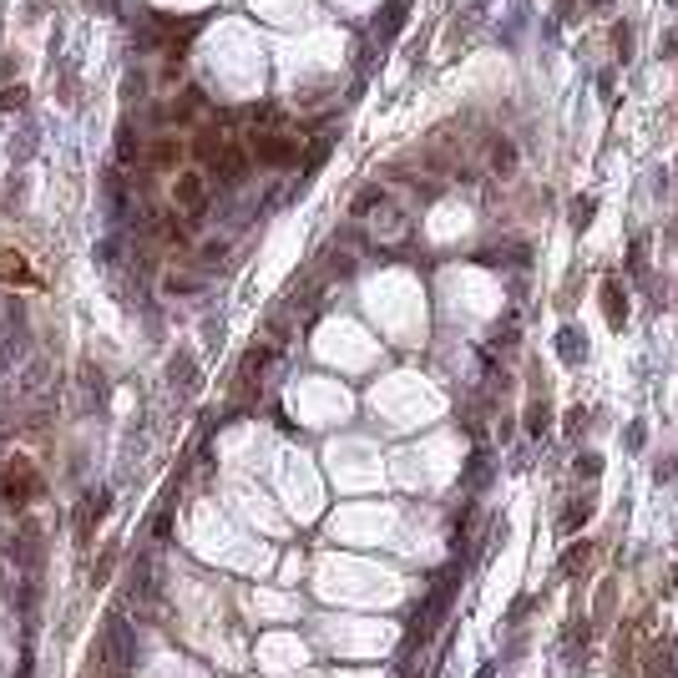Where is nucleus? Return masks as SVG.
<instances>
[{
  "label": "nucleus",
  "instance_id": "obj_5",
  "mask_svg": "<svg viewBox=\"0 0 678 678\" xmlns=\"http://www.w3.org/2000/svg\"><path fill=\"white\" fill-rule=\"evenodd\" d=\"M0 284H36V273L26 268V258L16 248H0Z\"/></svg>",
  "mask_w": 678,
  "mask_h": 678
},
{
  "label": "nucleus",
  "instance_id": "obj_1",
  "mask_svg": "<svg viewBox=\"0 0 678 678\" xmlns=\"http://www.w3.org/2000/svg\"><path fill=\"white\" fill-rule=\"evenodd\" d=\"M248 157H258V162H268V167H289L294 157H299V137H289V132H248Z\"/></svg>",
  "mask_w": 678,
  "mask_h": 678
},
{
  "label": "nucleus",
  "instance_id": "obj_12",
  "mask_svg": "<svg viewBox=\"0 0 678 678\" xmlns=\"http://www.w3.org/2000/svg\"><path fill=\"white\" fill-rule=\"evenodd\" d=\"M592 213H597V203H592V198H577V203H572V223H577V228H587Z\"/></svg>",
  "mask_w": 678,
  "mask_h": 678
},
{
  "label": "nucleus",
  "instance_id": "obj_2",
  "mask_svg": "<svg viewBox=\"0 0 678 678\" xmlns=\"http://www.w3.org/2000/svg\"><path fill=\"white\" fill-rule=\"evenodd\" d=\"M173 208L188 213V218H198L208 208V178L198 173V167H183V173L173 178Z\"/></svg>",
  "mask_w": 678,
  "mask_h": 678
},
{
  "label": "nucleus",
  "instance_id": "obj_6",
  "mask_svg": "<svg viewBox=\"0 0 678 678\" xmlns=\"http://www.w3.org/2000/svg\"><path fill=\"white\" fill-rule=\"evenodd\" d=\"M602 304H607V324H612V329H623V319H628V299H623V284H617V278H607V284H602Z\"/></svg>",
  "mask_w": 678,
  "mask_h": 678
},
{
  "label": "nucleus",
  "instance_id": "obj_9",
  "mask_svg": "<svg viewBox=\"0 0 678 678\" xmlns=\"http://www.w3.org/2000/svg\"><path fill=\"white\" fill-rule=\"evenodd\" d=\"M31 491H36V476H31L26 466H16V471L6 476V496H11V501H21V496H31Z\"/></svg>",
  "mask_w": 678,
  "mask_h": 678
},
{
  "label": "nucleus",
  "instance_id": "obj_3",
  "mask_svg": "<svg viewBox=\"0 0 678 678\" xmlns=\"http://www.w3.org/2000/svg\"><path fill=\"white\" fill-rule=\"evenodd\" d=\"M213 173H218V183H223V188H238V183L248 178V152H243L238 142H228V147L218 152V162H213Z\"/></svg>",
  "mask_w": 678,
  "mask_h": 678
},
{
  "label": "nucleus",
  "instance_id": "obj_13",
  "mask_svg": "<svg viewBox=\"0 0 678 678\" xmlns=\"http://www.w3.org/2000/svg\"><path fill=\"white\" fill-rule=\"evenodd\" d=\"M527 430H532V435L547 430V405H532V410H527Z\"/></svg>",
  "mask_w": 678,
  "mask_h": 678
},
{
  "label": "nucleus",
  "instance_id": "obj_15",
  "mask_svg": "<svg viewBox=\"0 0 678 678\" xmlns=\"http://www.w3.org/2000/svg\"><path fill=\"white\" fill-rule=\"evenodd\" d=\"M21 96H26L21 86H6V91H0V111H6V106H21Z\"/></svg>",
  "mask_w": 678,
  "mask_h": 678
},
{
  "label": "nucleus",
  "instance_id": "obj_7",
  "mask_svg": "<svg viewBox=\"0 0 678 678\" xmlns=\"http://www.w3.org/2000/svg\"><path fill=\"white\" fill-rule=\"evenodd\" d=\"M223 147H228V137L213 132V127H203V132H198V142H193V152H198L203 162H218V152H223Z\"/></svg>",
  "mask_w": 678,
  "mask_h": 678
},
{
  "label": "nucleus",
  "instance_id": "obj_14",
  "mask_svg": "<svg viewBox=\"0 0 678 678\" xmlns=\"http://www.w3.org/2000/svg\"><path fill=\"white\" fill-rule=\"evenodd\" d=\"M562 360H567V365H577V334H572V329L562 334Z\"/></svg>",
  "mask_w": 678,
  "mask_h": 678
},
{
  "label": "nucleus",
  "instance_id": "obj_10",
  "mask_svg": "<svg viewBox=\"0 0 678 678\" xmlns=\"http://www.w3.org/2000/svg\"><path fill=\"white\" fill-rule=\"evenodd\" d=\"M157 233H162L167 243H188V228H183L178 218H162V223H157Z\"/></svg>",
  "mask_w": 678,
  "mask_h": 678
},
{
  "label": "nucleus",
  "instance_id": "obj_4",
  "mask_svg": "<svg viewBox=\"0 0 678 678\" xmlns=\"http://www.w3.org/2000/svg\"><path fill=\"white\" fill-rule=\"evenodd\" d=\"M183 152H188V142H183V137H157V142L147 147V162H152V167H178V162H183Z\"/></svg>",
  "mask_w": 678,
  "mask_h": 678
},
{
  "label": "nucleus",
  "instance_id": "obj_11",
  "mask_svg": "<svg viewBox=\"0 0 678 678\" xmlns=\"http://www.w3.org/2000/svg\"><path fill=\"white\" fill-rule=\"evenodd\" d=\"M375 203H385V188H365V193H360V198H355V208H350V213H355V218H360V213H370V208H375Z\"/></svg>",
  "mask_w": 678,
  "mask_h": 678
},
{
  "label": "nucleus",
  "instance_id": "obj_8",
  "mask_svg": "<svg viewBox=\"0 0 678 678\" xmlns=\"http://www.w3.org/2000/svg\"><path fill=\"white\" fill-rule=\"evenodd\" d=\"M512 167H517V147L506 142V137H501V142H491V173H501V178H506Z\"/></svg>",
  "mask_w": 678,
  "mask_h": 678
}]
</instances>
